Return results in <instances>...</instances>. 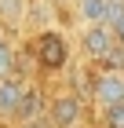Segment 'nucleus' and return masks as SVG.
<instances>
[{"mask_svg": "<svg viewBox=\"0 0 124 128\" xmlns=\"http://www.w3.org/2000/svg\"><path fill=\"white\" fill-rule=\"evenodd\" d=\"M91 99L95 106H117L124 102V70H102L95 80H91Z\"/></svg>", "mask_w": 124, "mask_h": 128, "instance_id": "nucleus-1", "label": "nucleus"}, {"mask_svg": "<svg viewBox=\"0 0 124 128\" xmlns=\"http://www.w3.org/2000/svg\"><path fill=\"white\" fill-rule=\"evenodd\" d=\"M113 48H117V40H113V33H110V26H84V33H80V51H84L88 59L106 62Z\"/></svg>", "mask_w": 124, "mask_h": 128, "instance_id": "nucleus-2", "label": "nucleus"}, {"mask_svg": "<svg viewBox=\"0 0 124 128\" xmlns=\"http://www.w3.org/2000/svg\"><path fill=\"white\" fill-rule=\"evenodd\" d=\"M51 121H55V128H80V121H84V102H80V95H73V92L55 95L51 99Z\"/></svg>", "mask_w": 124, "mask_h": 128, "instance_id": "nucleus-3", "label": "nucleus"}, {"mask_svg": "<svg viewBox=\"0 0 124 128\" xmlns=\"http://www.w3.org/2000/svg\"><path fill=\"white\" fill-rule=\"evenodd\" d=\"M66 44H62V37L58 33H40L37 40V59L44 62L48 70H58V66H66Z\"/></svg>", "mask_w": 124, "mask_h": 128, "instance_id": "nucleus-4", "label": "nucleus"}, {"mask_svg": "<svg viewBox=\"0 0 124 128\" xmlns=\"http://www.w3.org/2000/svg\"><path fill=\"white\" fill-rule=\"evenodd\" d=\"M113 15V4L110 0H77V18L84 26H106Z\"/></svg>", "mask_w": 124, "mask_h": 128, "instance_id": "nucleus-5", "label": "nucleus"}, {"mask_svg": "<svg viewBox=\"0 0 124 128\" xmlns=\"http://www.w3.org/2000/svg\"><path fill=\"white\" fill-rule=\"evenodd\" d=\"M22 95H26L22 77H4V80H0V117H15Z\"/></svg>", "mask_w": 124, "mask_h": 128, "instance_id": "nucleus-6", "label": "nucleus"}, {"mask_svg": "<svg viewBox=\"0 0 124 128\" xmlns=\"http://www.w3.org/2000/svg\"><path fill=\"white\" fill-rule=\"evenodd\" d=\"M26 8H29V0H0V18L15 26L26 18Z\"/></svg>", "mask_w": 124, "mask_h": 128, "instance_id": "nucleus-7", "label": "nucleus"}, {"mask_svg": "<svg viewBox=\"0 0 124 128\" xmlns=\"http://www.w3.org/2000/svg\"><path fill=\"white\" fill-rule=\"evenodd\" d=\"M15 66H18V55H15V48L0 44V80H4V77H18V73H15Z\"/></svg>", "mask_w": 124, "mask_h": 128, "instance_id": "nucleus-8", "label": "nucleus"}, {"mask_svg": "<svg viewBox=\"0 0 124 128\" xmlns=\"http://www.w3.org/2000/svg\"><path fill=\"white\" fill-rule=\"evenodd\" d=\"M102 124H106V128H124V102L102 110Z\"/></svg>", "mask_w": 124, "mask_h": 128, "instance_id": "nucleus-9", "label": "nucleus"}, {"mask_svg": "<svg viewBox=\"0 0 124 128\" xmlns=\"http://www.w3.org/2000/svg\"><path fill=\"white\" fill-rule=\"evenodd\" d=\"M106 26H110V33H113V40L124 48V8H117L113 15H110V22H106Z\"/></svg>", "mask_w": 124, "mask_h": 128, "instance_id": "nucleus-10", "label": "nucleus"}, {"mask_svg": "<svg viewBox=\"0 0 124 128\" xmlns=\"http://www.w3.org/2000/svg\"><path fill=\"white\" fill-rule=\"evenodd\" d=\"M0 44H4V26H0Z\"/></svg>", "mask_w": 124, "mask_h": 128, "instance_id": "nucleus-11", "label": "nucleus"}]
</instances>
